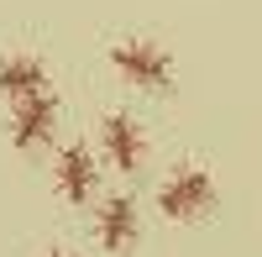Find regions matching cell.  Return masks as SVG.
Listing matches in <instances>:
<instances>
[{"label":"cell","mask_w":262,"mask_h":257,"mask_svg":"<svg viewBox=\"0 0 262 257\" xmlns=\"http://www.w3.org/2000/svg\"><path fill=\"white\" fill-rule=\"evenodd\" d=\"M210 205H215V179H210V168H194V163L173 168L158 189V210L168 221H200Z\"/></svg>","instance_id":"cell-1"},{"label":"cell","mask_w":262,"mask_h":257,"mask_svg":"<svg viewBox=\"0 0 262 257\" xmlns=\"http://www.w3.org/2000/svg\"><path fill=\"white\" fill-rule=\"evenodd\" d=\"M111 69L137 84V90H173V58L158 48V42H142V37H126L111 48Z\"/></svg>","instance_id":"cell-2"},{"label":"cell","mask_w":262,"mask_h":257,"mask_svg":"<svg viewBox=\"0 0 262 257\" xmlns=\"http://www.w3.org/2000/svg\"><path fill=\"white\" fill-rule=\"evenodd\" d=\"M53 189L69 205H90L95 200V189H100V163H95V153L84 142H69L58 153V163H53Z\"/></svg>","instance_id":"cell-3"},{"label":"cell","mask_w":262,"mask_h":257,"mask_svg":"<svg viewBox=\"0 0 262 257\" xmlns=\"http://www.w3.org/2000/svg\"><path fill=\"white\" fill-rule=\"evenodd\" d=\"M58 121H63V105H58V95H32V100H21L16 111H11V142L21 147V153H32V147L53 142Z\"/></svg>","instance_id":"cell-4"},{"label":"cell","mask_w":262,"mask_h":257,"mask_svg":"<svg viewBox=\"0 0 262 257\" xmlns=\"http://www.w3.org/2000/svg\"><path fill=\"white\" fill-rule=\"evenodd\" d=\"M95 237H100L105 252L126 257L131 247H137V237H142V210H137V200H131V195H111V200L100 205V216H95Z\"/></svg>","instance_id":"cell-5"},{"label":"cell","mask_w":262,"mask_h":257,"mask_svg":"<svg viewBox=\"0 0 262 257\" xmlns=\"http://www.w3.org/2000/svg\"><path fill=\"white\" fill-rule=\"evenodd\" d=\"M100 147H105V163L116 168V174H137L142 158H147V137H142V126L131 121V116H105L100 121Z\"/></svg>","instance_id":"cell-6"},{"label":"cell","mask_w":262,"mask_h":257,"mask_svg":"<svg viewBox=\"0 0 262 257\" xmlns=\"http://www.w3.org/2000/svg\"><path fill=\"white\" fill-rule=\"evenodd\" d=\"M0 95H6L11 105L32 100V95H48V63L32 58V53H11V58H0Z\"/></svg>","instance_id":"cell-7"},{"label":"cell","mask_w":262,"mask_h":257,"mask_svg":"<svg viewBox=\"0 0 262 257\" xmlns=\"http://www.w3.org/2000/svg\"><path fill=\"white\" fill-rule=\"evenodd\" d=\"M42 257H74V252H42Z\"/></svg>","instance_id":"cell-8"}]
</instances>
